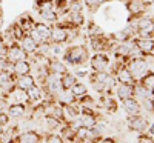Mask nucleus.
Masks as SVG:
<instances>
[{
    "instance_id": "nucleus-32",
    "label": "nucleus",
    "mask_w": 154,
    "mask_h": 143,
    "mask_svg": "<svg viewBox=\"0 0 154 143\" xmlns=\"http://www.w3.org/2000/svg\"><path fill=\"white\" fill-rule=\"evenodd\" d=\"M69 93H71V94L75 97V100H77L79 97H82V96L88 94V86H86L85 83H82V82H77L74 86H71Z\"/></svg>"
},
{
    "instance_id": "nucleus-41",
    "label": "nucleus",
    "mask_w": 154,
    "mask_h": 143,
    "mask_svg": "<svg viewBox=\"0 0 154 143\" xmlns=\"http://www.w3.org/2000/svg\"><path fill=\"white\" fill-rule=\"evenodd\" d=\"M6 49H8V43L5 42L3 34H0V56H5L6 54Z\"/></svg>"
},
{
    "instance_id": "nucleus-17",
    "label": "nucleus",
    "mask_w": 154,
    "mask_h": 143,
    "mask_svg": "<svg viewBox=\"0 0 154 143\" xmlns=\"http://www.w3.org/2000/svg\"><path fill=\"white\" fill-rule=\"evenodd\" d=\"M32 63L29 60H19V62H14L12 63V68H11V72L14 74L16 77L19 75H26V74H32Z\"/></svg>"
},
{
    "instance_id": "nucleus-31",
    "label": "nucleus",
    "mask_w": 154,
    "mask_h": 143,
    "mask_svg": "<svg viewBox=\"0 0 154 143\" xmlns=\"http://www.w3.org/2000/svg\"><path fill=\"white\" fill-rule=\"evenodd\" d=\"M102 102H103V106H105L106 111H109V112H116V111H117V99L111 97L109 94H103Z\"/></svg>"
},
{
    "instance_id": "nucleus-47",
    "label": "nucleus",
    "mask_w": 154,
    "mask_h": 143,
    "mask_svg": "<svg viewBox=\"0 0 154 143\" xmlns=\"http://www.w3.org/2000/svg\"><path fill=\"white\" fill-rule=\"evenodd\" d=\"M66 2V5H69V3H72V2H79V0H65Z\"/></svg>"
},
{
    "instance_id": "nucleus-15",
    "label": "nucleus",
    "mask_w": 154,
    "mask_h": 143,
    "mask_svg": "<svg viewBox=\"0 0 154 143\" xmlns=\"http://www.w3.org/2000/svg\"><path fill=\"white\" fill-rule=\"evenodd\" d=\"M6 100L9 103H23V105H29V100H28V94L26 91L23 89H19V88H12L11 91H8V93L5 94Z\"/></svg>"
},
{
    "instance_id": "nucleus-1",
    "label": "nucleus",
    "mask_w": 154,
    "mask_h": 143,
    "mask_svg": "<svg viewBox=\"0 0 154 143\" xmlns=\"http://www.w3.org/2000/svg\"><path fill=\"white\" fill-rule=\"evenodd\" d=\"M89 57V49L85 45H69L62 54V60L66 66H85Z\"/></svg>"
},
{
    "instance_id": "nucleus-14",
    "label": "nucleus",
    "mask_w": 154,
    "mask_h": 143,
    "mask_svg": "<svg viewBox=\"0 0 154 143\" xmlns=\"http://www.w3.org/2000/svg\"><path fill=\"white\" fill-rule=\"evenodd\" d=\"M16 83V75L11 71H0V96H3L14 88Z\"/></svg>"
},
{
    "instance_id": "nucleus-38",
    "label": "nucleus",
    "mask_w": 154,
    "mask_h": 143,
    "mask_svg": "<svg viewBox=\"0 0 154 143\" xmlns=\"http://www.w3.org/2000/svg\"><path fill=\"white\" fill-rule=\"evenodd\" d=\"M88 29H89V37H94V35H99V34H102L103 31H102L96 23H89V26H88Z\"/></svg>"
},
{
    "instance_id": "nucleus-2",
    "label": "nucleus",
    "mask_w": 154,
    "mask_h": 143,
    "mask_svg": "<svg viewBox=\"0 0 154 143\" xmlns=\"http://www.w3.org/2000/svg\"><path fill=\"white\" fill-rule=\"evenodd\" d=\"M111 51L114 53L116 59L117 60H122V62H126L133 57H137L140 56L139 49L134 43V38H130V40H123V42H114L112 46H111Z\"/></svg>"
},
{
    "instance_id": "nucleus-33",
    "label": "nucleus",
    "mask_w": 154,
    "mask_h": 143,
    "mask_svg": "<svg viewBox=\"0 0 154 143\" xmlns=\"http://www.w3.org/2000/svg\"><path fill=\"white\" fill-rule=\"evenodd\" d=\"M83 2V5L91 11V12H94V11H97L102 5H105V3H108V2H112V0H82Z\"/></svg>"
},
{
    "instance_id": "nucleus-19",
    "label": "nucleus",
    "mask_w": 154,
    "mask_h": 143,
    "mask_svg": "<svg viewBox=\"0 0 154 143\" xmlns=\"http://www.w3.org/2000/svg\"><path fill=\"white\" fill-rule=\"evenodd\" d=\"M8 115H9V119H23V117H26L28 114V108L26 105H23V103H9V106H8Z\"/></svg>"
},
{
    "instance_id": "nucleus-23",
    "label": "nucleus",
    "mask_w": 154,
    "mask_h": 143,
    "mask_svg": "<svg viewBox=\"0 0 154 143\" xmlns=\"http://www.w3.org/2000/svg\"><path fill=\"white\" fill-rule=\"evenodd\" d=\"M35 85V77L34 74H26V75H19L16 77V83L14 86L19 88V89H23V91H28L31 86Z\"/></svg>"
},
{
    "instance_id": "nucleus-22",
    "label": "nucleus",
    "mask_w": 154,
    "mask_h": 143,
    "mask_svg": "<svg viewBox=\"0 0 154 143\" xmlns=\"http://www.w3.org/2000/svg\"><path fill=\"white\" fill-rule=\"evenodd\" d=\"M20 43V46L23 48V51H25V53H26L28 56H29V59L37 53V46H38V43L34 40V38L29 35V34H26V35H25L23 38H22V40L19 42Z\"/></svg>"
},
{
    "instance_id": "nucleus-44",
    "label": "nucleus",
    "mask_w": 154,
    "mask_h": 143,
    "mask_svg": "<svg viewBox=\"0 0 154 143\" xmlns=\"http://www.w3.org/2000/svg\"><path fill=\"white\" fill-rule=\"evenodd\" d=\"M146 132H148L151 137H154V123H149V126H148V129H146Z\"/></svg>"
},
{
    "instance_id": "nucleus-3",
    "label": "nucleus",
    "mask_w": 154,
    "mask_h": 143,
    "mask_svg": "<svg viewBox=\"0 0 154 143\" xmlns=\"http://www.w3.org/2000/svg\"><path fill=\"white\" fill-rule=\"evenodd\" d=\"M126 68L130 69V72L133 74V77L136 79V82H139L142 77L151 69L149 68V62L146 57H142V56H137V57H133L130 60H126Z\"/></svg>"
},
{
    "instance_id": "nucleus-18",
    "label": "nucleus",
    "mask_w": 154,
    "mask_h": 143,
    "mask_svg": "<svg viewBox=\"0 0 154 143\" xmlns=\"http://www.w3.org/2000/svg\"><path fill=\"white\" fill-rule=\"evenodd\" d=\"M46 66H48L49 72H53V74L63 75V74H66V72H68V66L65 65V62L60 60L59 57L48 59V60H46Z\"/></svg>"
},
{
    "instance_id": "nucleus-46",
    "label": "nucleus",
    "mask_w": 154,
    "mask_h": 143,
    "mask_svg": "<svg viewBox=\"0 0 154 143\" xmlns=\"http://www.w3.org/2000/svg\"><path fill=\"white\" fill-rule=\"evenodd\" d=\"M63 143H77L75 138H66V140H63Z\"/></svg>"
},
{
    "instance_id": "nucleus-21",
    "label": "nucleus",
    "mask_w": 154,
    "mask_h": 143,
    "mask_svg": "<svg viewBox=\"0 0 154 143\" xmlns=\"http://www.w3.org/2000/svg\"><path fill=\"white\" fill-rule=\"evenodd\" d=\"M26 94H28V100H29V105L32 106V105H37V103H40V102H43V88L38 85V83H35L34 86H31L28 91H26Z\"/></svg>"
},
{
    "instance_id": "nucleus-42",
    "label": "nucleus",
    "mask_w": 154,
    "mask_h": 143,
    "mask_svg": "<svg viewBox=\"0 0 154 143\" xmlns=\"http://www.w3.org/2000/svg\"><path fill=\"white\" fill-rule=\"evenodd\" d=\"M94 143H117V140H116L114 137H103L102 135L99 140H96Z\"/></svg>"
},
{
    "instance_id": "nucleus-24",
    "label": "nucleus",
    "mask_w": 154,
    "mask_h": 143,
    "mask_svg": "<svg viewBox=\"0 0 154 143\" xmlns=\"http://www.w3.org/2000/svg\"><path fill=\"white\" fill-rule=\"evenodd\" d=\"M38 17L42 19V22H46V23H57L59 19H60V14L56 11V9H45V11H37Z\"/></svg>"
},
{
    "instance_id": "nucleus-7",
    "label": "nucleus",
    "mask_w": 154,
    "mask_h": 143,
    "mask_svg": "<svg viewBox=\"0 0 154 143\" xmlns=\"http://www.w3.org/2000/svg\"><path fill=\"white\" fill-rule=\"evenodd\" d=\"M114 40L112 37H106L103 32L94 35V37H89V46L94 53H106V51H111Z\"/></svg>"
},
{
    "instance_id": "nucleus-26",
    "label": "nucleus",
    "mask_w": 154,
    "mask_h": 143,
    "mask_svg": "<svg viewBox=\"0 0 154 143\" xmlns=\"http://www.w3.org/2000/svg\"><path fill=\"white\" fill-rule=\"evenodd\" d=\"M17 23L20 25V26L26 31V32H29L32 28H34V25H35V20L32 19V16H31V12H23V14L17 19Z\"/></svg>"
},
{
    "instance_id": "nucleus-28",
    "label": "nucleus",
    "mask_w": 154,
    "mask_h": 143,
    "mask_svg": "<svg viewBox=\"0 0 154 143\" xmlns=\"http://www.w3.org/2000/svg\"><path fill=\"white\" fill-rule=\"evenodd\" d=\"M56 102L59 105L65 106V105H75V97L69 93V89H63L62 93L56 97Z\"/></svg>"
},
{
    "instance_id": "nucleus-45",
    "label": "nucleus",
    "mask_w": 154,
    "mask_h": 143,
    "mask_svg": "<svg viewBox=\"0 0 154 143\" xmlns=\"http://www.w3.org/2000/svg\"><path fill=\"white\" fill-rule=\"evenodd\" d=\"M142 3H143L146 8H149V6H152V5H154V0H142Z\"/></svg>"
},
{
    "instance_id": "nucleus-6",
    "label": "nucleus",
    "mask_w": 154,
    "mask_h": 143,
    "mask_svg": "<svg viewBox=\"0 0 154 143\" xmlns=\"http://www.w3.org/2000/svg\"><path fill=\"white\" fill-rule=\"evenodd\" d=\"M89 68L93 69V72H102L108 71L111 66V59L106 53H94L88 60Z\"/></svg>"
},
{
    "instance_id": "nucleus-10",
    "label": "nucleus",
    "mask_w": 154,
    "mask_h": 143,
    "mask_svg": "<svg viewBox=\"0 0 154 143\" xmlns=\"http://www.w3.org/2000/svg\"><path fill=\"white\" fill-rule=\"evenodd\" d=\"M5 57H6L11 63L19 62V60H29V56L23 51V48L20 46L19 42H12V43L8 45V49H6Z\"/></svg>"
},
{
    "instance_id": "nucleus-36",
    "label": "nucleus",
    "mask_w": 154,
    "mask_h": 143,
    "mask_svg": "<svg viewBox=\"0 0 154 143\" xmlns=\"http://www.w3.org/2000/svg\"><path fill=\"white\" fill-rule=\"evenodd\" d=\"M11 68H12V63L5 56H0V71H11Z\"/></svg>"
},
{
    "instance_id": "nucleus-30",
    "label": "nucleus",
    "mask_w": 154,
    "mask_h": 143,
    "mask_svg": "<svg viewBox=\"0 0 154 143\" xmlns=\"http://www.w3.org/2000/svg\"><path fill=\"white\" fill-rule=\"evenodd\" d=\"M77 82H79V79H77V75L74 72H66L62 75V86L63 89H71V86H74Z\"/></svg>"
},
{
    "instance_id": "nucleus-25",
    "label": "nucleus",
    "mask_w": 154,
    "mask_h": 143,
    "mask_svg": "<svg viewBox=\"0 0 154 143\" xmlns=\"http://www.w3.org/2000/svg\"><path fill=\"white\" fill-rule=\"evenodd\" d=\"M151 96H152V93H151L149 89H146L145 86H142L140 83H136V85H134V93H133V97H134L137 102L142 103L143 100L149 99Z\"/></svg>"
},
{
    "instance_id": "nucleus-13",
    "label": "nucleus",
    "mask_w": 154,
    "mask_h": 143,
    "mask_svg": "<svg viewBox=\"0 0 154 143\" xmlns=\"http://www.w3.org/2000/svg\"><path fill=\"white\" fill-rule=\"evenodd\" d=\"M122 105V109L125 111L126 117H131V115H139L142 114L143 109H142V105H140V102H137L134 97H130V99H125L120 102Z\"/></svg>"
},
{
    "instance_id": "nucleus-37",
    "label": "nucleus",
    "mask_w": 154,
    "mask_h": 143,
    "mask_svg": "<svg viewBox=\"0 0 154 143\" xmlns=\"http://www.w3.org/2000/svg\"><path fill=\"white\" fill-rule=\"evenodd\" d=\"M137 143H154V137H151L148 132H142L137 135Z\"/></svg>"
},
{
    "instance_id": "nucleus-40",
    "label": "nucleus",
    "mask_w": 154,
    "mask_h": 143,
    "mask_svg": "<svg viewBox=\"0 0 154 143\" xmlns=\"http://www.w3.org/2000/svg\"><path fill=\"white\" fill-rule=\"evenodd\" d=\"M8 106H9V102L6 100V97L0 96V112H6Z\"/></svg>"
},
{
    "instance_id": "nucleus-29",
    "label": "nucleus",
    "mask_w": 154,
    "mask_h": 143,
    "mask_svg": "<svg viewBox=\"0 0 154 143\" xmlns=\"http://www.w3.org/2000/svg\"><path fill=\"white\" fill-rule=\"evenodd\" d=\"M137 83H140L142 86H145L146 89H149L151 93L154 94V71L149 69V71H148V72H146V74H145Z\"/></svg>"
},
{
    "instance_id": "nucleus-12",
    "label": "nucleus",
    "mask_w": 154,
    "mask_h": 143,
    "mask_svg": "<svg viewBox=\"0 0 154 143\" xmlns=\"http://www.w3.org/2000/svg\"><path fill=\"white\" fill-rule=\"evenodd\" d=\"M134 43L139 49V53L142 57L151 59L154 56V38H140L134 37Z\"/></svg>"
},
{
    "instance_id": "nucleus-4",
    "label": "nucleus",
    "mask_w": 154,
    "mask_h": 143,
    "mask_svg": "<svg viewBox=\"0 0 154 143\" xmlns=\"http://www.w3.org/2000/svg\"><path fill=\"white\" fill-rule=\"evenodd\" d=\"M136 26V37L140 38H154V19L149 16H142L133 20Z\"/></svg>"
},
{
    "instance_id": "nucleus-8",
    "label": "nucleus",
    "mask_w": 154,
    "mask_h": 143,
    "mask_svg": "<svg viewBox=\"0 0 154 143\" xmlns=\"http://www.w3.org/2000/svg\"><path fill=\"white\" fill-rule=\"evenodd\" d=\"M126 122H128V129H130V131H133V132H137V134L146 132V129H148V126H149L148 117L143 115V114L126 117Z\"/></svg>"
},
{
    "instance_id": "nucleus-27",
    "label": "nucleus",
    "mask_w": 154,
    "mask_h": 143,
    "mask_svg": "<svg viewBox=\"0 0 154 143\" xmlns=\"http://www.w3.org/2000/svg\"><path fill=\"white\" fill-rule=\"evenodd\" d=\"M43 120H45V125H46V129L48 132H59V129L62 128L63 122L56 119V117H51V115H43Z\"/></svg>"
},
{
    "instance_id": "nucleus-5",
    "label": "nucleus",
    "mask_w": 154,
    "mask_h": 143,
    "mask_svg": "<svg viewBox=\"0 0 154 143\" xmlns=\"http://www.w3.org/2000/svg\"><path fill=\"white\" fill-rule=\"evenodd\" d=\"M37 43L51 42V34H53V25L46 22H35L34 28L28 32Z\"/></svg>"
},
{
    "instance_id": "nucleus-9",
    "label": "nucleus",
    "mask_w": 154,
    "mask_h": 143,
    "mask_svg": "<svg viewBox=\"0 0 154 143\" xmlns=\"http://www.w3.org/2000/svg\"><path fill=\"white\" fill-rule=\"evenodd\" d=\"M71 31L65 28L60 22L53 25V34H51V43H57V45H65L71 40Z\"/></svg>"
},
{
    "instance_id": "nucleus-50",
    "label": "nucleus",
    "mask_w": 154,
    "mask_h": 143,
    "mask_svg": "<svg viewBox=\"0 0 154 143\" xmlns=\"http://www.w3.org/2000/svg\"><path fill=\"white\" fill-rule=\"evenodd\" d=\"M0 143H2V137H0Z\"/></svg>"
},
{
    "instance_id": "nucleus-20",
    "label": "nucleus",
    "mask_w": 154,
    "mask_h": 143,
    "mask_svg": "<svg viewBox=\"0 0 154 143\" xmlns=\"http://www.w3.org/2000/svg\"><path fill=\"white\" fill-rule=\"evenodd\" d=\"M136 85V83H134ZM134 85H125V83H117V86L114 88V96L119 102L125 100V99H130L133 97V93H134Z\"/></svg>"
},
{
    "instance_id": "nucleus-34",
    "label": "nucleus",
    "mask_w": 154,
    "mask_h": 143,
    "mask_svg": "<svg viewBox=\"0 0 154 143\" xmlns=\"http://www.w3.org/2000/svg\"><path fill=\"white\" fill-rule=\"evenodd\" d=\"M42 143H63V137L59 132H48Z\"/></svg>"
},
{
    "instance_id": "nucleus-43",
    "label": "nucleus",
    "mask_w": 154,
    "mask_h": 143,
    "mask_svg": "<svg viewBox=\"0 0 154 143\" xmlns=\"http://www.w3.org/2000/svg\"><path fill=\"white\" fill-rule=\"evenodd\" d=\"M74 74L77 75V79H79V77H88V71L86 69H77Z\"/></svg>"
},
{
    "instance_id": "nucleus-35",
    "label": "nucleus",
    "mask_w": 154,
    "mask_h": 143,
    "mask_svg": "<svg viewBox=\"0 0 154 143\" xmlns=\"http://www.w3.org/2000/svg\"><path fill=\"white\" fill-rule=\"evenodd\" d=\"M63 49L62 45H57V43H51V51H49V54L53 56V57H60L63 54Z\"/></svg>"
},
{
    "instance_id": "nucleus-39",
    "label": "nucleus",
    "mask_w": 154,
    "mask_h": 143,
    "mask_svg": "<svg viewBox=\"0 0 154 143\" xmlns=\"http://www.w3.org/2000/svg\"><path fill=\"white\" fill-rule=\"evenodd\" d=\"M9 123H11V119H9L8 112H0V125L6 128V126H9Z\"/></svg>"
},
{
    "instance_id": "nucleus-48",
    "label": "nucleus",
    "mask_w": 154,
    "mask_h": 143,
    "mask_svg": "<svg viewBox=\"0 0 154 143\" xmlns=\"http://www.w3.org/2000/svg\"><path fill=\"white\" fill-rule=\"evenodd\" d=\"M5 129H6L5 126H2V125H0V134H2V132H5Z\"/></svg>"
},
{
    "instance_id": "nucleus-49",
    "label": "nucleus",
    "mask_w": 154,
    "mask_h": 143,
    "mask_svg": "<svg viewBox=\"0 0 154 143\" xmlns=\"http://www.w3.org/2000/svg\"><path fill=\"white\" fill-rule=\"evenodd\" d=\"M0 19H2V8H0Z\"/></svg>"
},
{
    "instance_id": "nucleus-11",
    "label": "nucleus",
    "mask_w": 154,
    "mask_h": 143,
    "mask_svg": "<svg viewBox=\"0 0 154 143\" xmlns=\"http://www.w3.org/2000/svg\"><path fill=\"white\" fill-rule=\"evenodd\" d=\"M126 9L128 12H130V19H128V22H133L139 17L145 16L146 12V6L142 3V0H126Z\"/></svg>"
},
{
    "instance_id": "nucleus-16",
    "label": "nucleus",
    "mask_w": 154,
    "mask_h": 143,
    "mask_svg": "<svg viewBox=\"0 0 154 143\" xmlns=\"http://www.w3.org/2000/svg\"><path fill=\"white\" fill-rule=\"evenodd\" d=\"M17 143H42L43 141V135L40 132L34 131V129H28V131H23L17 135L16 138Z\"/></svg>"
}]
</instances>
